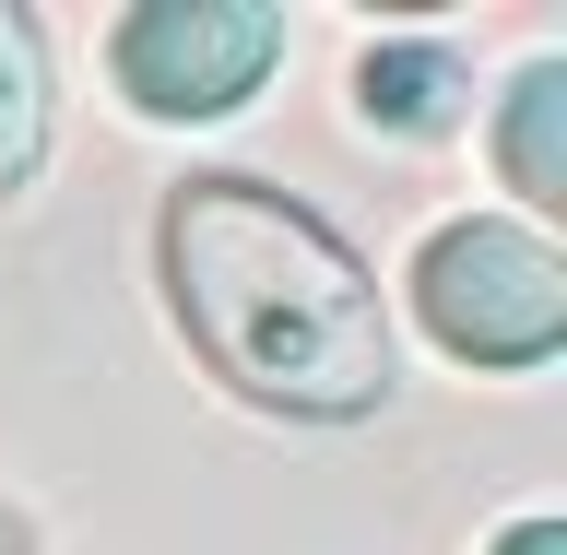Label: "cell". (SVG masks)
Here are the masks:
<instances>
[{
    "instance_id": "obj_1",
    "label": "cell",
    "mask_w": 567,
    "mask_h": 555,
    "mask_svg": "<svg viewBox=\"0 0 567 555\" xmlns=\"http://www.w3.org/2000/svg\"><path fill=\"white\" fill-rule=\"evenodd\" d=\"M154 273L213 379L248 414L354 425L390 402V319L379 284L296 189L260 177H177L154 213Z\"/></svg>"
},
{
    "instance_id": "obj_2",
    "label": "cell",
    "mask_w": 567,
    "mask_h": 555,
    "mask_svg": "<svg viewBox=\"0 0 567 555\" xmlns=\"http://www.w3.org/2000/svg\"><path fill=\"white\" fill-rule=\"evenodd\" d=\"M414 308L425 331L461 354V367H544L567 343V260L532 225H450V237H425L414 260Z\"/></svg>"
},
{
    "instance_id": "obj_3",
    "label": "cell",
    "mask_w": 567,
    "mask_h": 555,
    "mask_svg": "<svg viewBox=\"0 0 567 555\" xmlns=\"http://www.w3.org/2000/svg\"><path fill=\"white\" fill-rule=\"evenodd\" d=\"M106 60L142 119H225L284 60V12L272 0H142Z\"/></svg>"
},
{
    "instance_id": "obj_4",
    "label": "cell",
    "mask_w": 567,
    "mask_h": 555,
    "mask_svg": "<svg viewBox=\"0 0 567 555\" xmlns=\"http://www.w3.org/2000/svg\"><path fill=\"white\" fill-rule=\"evenodd\" d=\"M496 166H508V189H520L532 213H556V202H567V60H532L520 83H508Z\"/></svg>"
},
{
    "instance_id": "obj_5",
    "label": "cell",
    "mask_w": 567,
    "mask_h": 555,
    "mask_svg": "<svg viewBox=\"0 0 567 555\" xmlns=\"http://www.w3.org/2000/svg\"><path fill=\"white\" fill-rule=\"evenodd\" d=\"M354 95H367V119H379V131H450L461 60H450V48H425V35H390V48H367V60H354Z\"/></svg>"
},
{
    "instance_id": "obj_6",
    "label": "cell",
    "mask_w": 567,
    "mask_h": 555,
    "mask_svg": "<svg viewBox=\"0 0 567 555\" xmlns=\"http://www.w3.org/2000/svg\"><path fill=\"white\" fill-rule=\"evenodd\" d=\"M35 154H48V48L24 12H0V202L35 177Z\"/></svg>"
},
{
    "instance_id": "obj_7",
    "label": "cell",
    "mask_w": 567,
    "mask_h": 555,
    "mask_svg": "<svg viewBox=\"0 0 567 555\" xmlns=\"http://www.w3.org/2000/svg\"><path fill=\"white\" fill-rule=\"evenodd\" d=\"M496 555H567V521H520V532H508Z\"/></svg>"
},
{
    "instance_id": "obj_8",
    "label": "cell",
    "mask_w": 567,
    "mask_h": 555,
    "mask_svg": "<svg viewBox=\"0 0 567 555\" xmlns=\"http://www.w3.org/2000/svg\"><path fill=\"white\" fill-rule=\"evenodd\" d=\"M0 555H24V521H12V508H0Z\"/></svg>"
}]
</instances>
